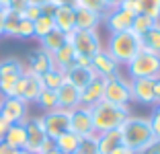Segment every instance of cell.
Masks as SVG:
<instances>
[{
  "label": "cell",
  "mask_w": 160,
  "mask_h": 154,
  "mask_svg": "<svg viewBox=\"0 0 160 154\" xmlns=\"http://www.w3.org/2000/svg\"><path fill=\"white\" fill-rule=\"evenodd\" d=\"M111 154H136V152H133L132 148H127L125 144H121V146H119V148H115V150H113V152H111Z\"/></svg>",
  "instance_id": "42"
},
{
  "label": "cell",
  "mask_w": 160,
  "mask_h": 154,
  "mask_svg": "<svg viewBox=\"0 0 160 154\" xmlns=\"http://www.w3.org/2000/svg\"><path fill=\"white\" fill-rule=\"evenodd\" d=\"M6 130H8V123L0 117V142H4V136H6Z\"/></svg>",
  "instance_id": "43"
},
{
  "label": "cell",
  "mask_w": 160,
  "mask_h": 154,
  "mask_svg": "<svg viewBox=\"0 0 160 154\" xmlns=\"http://www.w3.org/2000/svg\"><path fill=\"white\" fill-rule=\"evenodd\" d=\"M21 23V14L14 10H4V33L6 37H17V29Z\"/></svg>",
  "instance_id": "32"
},
{
  "label": "cell",
  "mask_w": 160,
  "mask_h": 154,
  "mask_svg": "<svg viewBox=\"0 0 160 154\" xmlns=\"http://www.w3.org/2000/svg\"><path fill=\"white\" fill-rule=\"evenodd\" d=\"M25 68H27V72H31V74H35V76L41 78L45 72H49L53 68V58H52V54H47L45 49L39 47V49H35V51L29 54Z\"/></svg>",
  "instance_id": "16"
},
{
  "label": "cell",
  "mask_w": 160,
  "mask_h": 154,
  "mask_svg": "<svg viewBox=\"0 0 160 154\" xmlns=\"http://www.w3.org/2000/svg\"><path fill=\"white\" fill-rule=\"evenodd\" d=\"M133 17H136L133 13H129V10L117 6V8H111L107 14H105L103 23L107 25V29L111 33H123V31H132Z\"/></svg>",
  "instance_id": "14"
},
{
  "label": "cell",
  "mask_w": 160,
  "mask_h": 154,
  "mask_svg": "<svg viewBox=\"0 0 160 154\" xmlns=\"http://www.w3.org/2000/svg\"><path fill=\"white\" fill-rule=\"evenodd\" d=\"M10 2H12V0H0V8H2V10H8L10 8Z\"/></svg>",
  "instance_id": "49"
},
{
  "label": "cell",
  "mask_w": 160,
  "mask_h": 154,
  "mask_svg": "<svg viewBox=\"0 0 160 154\" xmlns=\"http://www.w3.org/2000/svg\"><path fill=\"white\" fill-rule=\"evenodd\" d=\"M43 154H62V152H58V150H56V146H52V148H49V150H45Z\"/></svg>",
  "instance_id": "51"
},
{
  "label": "cell",
  "mask_w": 160,
  "mask_h": 154,
  "mask_svg": "<svg viewBox=\"0 0 160 154\" xmlns=\"http://www.w3.org/2000/svg\"><path fill=\"white\" fill-rule=\"evenodd\" d=\"M140 45L144 51H150V54L160 56V21L148 33H144L140 37Z\"/></svg>",
  "instance_id": "25"
},
{
  "label": "cell",
  "mask_w": 160,
  "mask_h": 154,
  "mask_svg": "<svg viewBox=\"0 0 160 154\" xmlns=\"http://www.w3.org/2000/svg\"><path fill=\"white\" fill-rule=\"evenodd\" d=\"M154 101H156V105L160 103V76L154 78Z\"/></svg>",
  "instance_id": "41"
},
{
  "label": "cell",
  "mask_w": 160,
  "mask_h": 154,
  "mask_svg": "<svg viewBox=\"0 0 160 154\" xmlns=\"http://www.w3.org/2000/svg\"><path fill=\"white\" fill-rule=\"evenodd\" d=\"M0 154H12V148L6 146L4 142H0Z\"/></svg>",
  "instance_id": "46"
},
{
  "label": "cell",
  "mask_w": 160,
  "mask_h": 154,
  "mask_svg": "<svg viewBox=\"0 0 160 154\" xmlns=\"http://www.w3.org/2000/svg\"><path fill=\"white\" fill-rule=\"evenodd\" d=\"M132 101L140 105H156L154 101V78H129Z\"/></svg>",
  "instance_id": "15"
},
{
  "label": "cell",
  "mask_w": 160,
  "mask_h": 154,
  "mask_svg": "<svg viewBox=\"0 0 160 154\" xmlns=\"http://www.w3.org/2000/svg\"><path fill=\"white\" fill-rule=\"evenodd\" d=\"M121 2H123V0H105V4H107L109 10H111V8H117V6H121Z\"/></svg>",
  "instance_id": "45"
},
{
  "label": "cell",
  "mask_w": 160,
  "mask_h": 154,
  "mask_svg": "<svg viewBox=\"0 0 160 154\" xmlns=\"http://www.w3.org/2000/svg\"><path fill=\"white\" fill-rule=\"evenodd\" d=\"M76 154H101L99 144H97V134L80 138V144H78V150H76Z\"/></svg>",
  "instance_id": "34"
},
{
  "label": "cell",
  "mask_w": 160,
  "mask_h": 154,
  "mask_svg": "<svg viewBox=\"0 0 160 154\" xmlns=\"http://www.w3.org/2000/svg\"><path fill=\"white\" fill-rule=\"evenodd\" d=\"M41 6H35V4H27L25 6V10L21 13V17H25V19H29V21H35V19H39L41 17Z\"/></svg>",
  "instance_id": "37"
},
{
  "label": "cell",
  "mask_w": 160,
  "mask_h": 154,
  "mask_svg": "<svg viewBox=\"0 0 160 154\" xmlns=\"http://www.w3.org/2000/svg\"><path fill=\"white\" fill-rule=\"evenodd\" d=\"M25 130H27V144H25V148H27L29 152H39L41 154L43 148H45V144L49 142L45 130H43L41 115H37V117L29 115L27 121H25Z\"/></svg>",
  "instance_id": "10"
},
{
  "label": "cell",
  "mask_w": 160,
  "mask_h": 154,
  "mask_svg": "<svg viewBox=\"0 0 160 154\" xmlns=\"http://www.w3.org/2000/svg\"><path fill=\"white\" fill-rule=\"evenodd\" d=\"M12 154H31L27 148H17V150H12Z\"/></svg>",
  "instance_id": "50"
},
{
  "label": "cell",
  "mask_w": 160,
  "mask_h": 154,
  "mask_svg": "<svg viewBox=\"0 0 160 154\" xmlns=\"http://www.w3.org/2000/svg\"><path fill=\"white\" fill-rule=\"evenodd\" d=\"M156 23H158V21H154L152 17L138 13L136 17H133V23H132V33H136L138 37H142V35H144V33H148Z\"/></svg>",
  "instance_id": "29"
},
{
  "label": "cell",
  "mask_w": 160,
  "mask_h": 154,
  "mask_svg": "<svg viewBox=\"0 0 160 154\" xmlns=\"http://www.w3.org/2000/svg\"><path fill=\"white\" fill-rule=\"evenodd\" d=\"M0 117L8 126L25 123L29 117V103L19 97H0Z\"/></svg>",
  "instance_id": "8"
},
{
  "label": "cell",
  "mask_w": 160,
  "mask_h": 154,
  "mask_svg": "<svg viewBox=\"0 0 160 154\" xmlns=\"http://www.w3.org/2000/svg\"><path fill=\"white\" fill-rule=\"evenodd\" d=\"M41 90H43L41 78L25 70V74L17 80V86H14V95H12V97L23 99L25 103H35L37 97L41 95Z\"/></svg>",
  "instance_id": "11"
},
{
  "label": "cell",
  "mask_w": 160,
  "mask_h": 154,
  "mask_svg": "<svg viewBox=\"0 0 160 154\" xmlns=\"http://www.w3.org/2000/svg\"><path fill=\"white\" fill-rule=\"evenodd\" d=\"M142 49L140 37L132 31L123 33H111V37L107 41V54L117 62L119 66H127L136 58V54Z\"/></svg>",
  "instance_id": "3"
},
{
  "label": "cell",
  "mask_w": 160,
  "mask_h": 154,
  "mask_svg": "<svg viewBox=\"0 0 160 154\" xmlns=\"http://www.w3.org/2000/svg\"><path fill=\"white\" fill-rule=\"evenodd\" d=\"M97 144H99L101 154H111L115 148L123 144L121 130H109V131H99L97 134Z\"/></svg>",
  "instance_id": "22"
},
{
  "label": "cell",
  "mask_w": 160,
  "mask_h": 154,
  "mask_svg": "<svg viewBox=\"0 0 160 154\" xmlns=\"http://www.w3.org/2000/svg\"><path fill=\"white\" fill-rule=\"evenodd\" d=\"M148 119H150V127H152V134H154V138H156V140H160V115L152 113Z\"/></svg>",
  "instance_id": "38"
},
{
  "label": "cell",
  "mask_w": 160,
  "mask_h": 154,
  "mask_svg": "<svg viewBox=\"0 0 160 154\" xmlns=\"http://www.w3.org/2000/svg\"><path fill=\"white\" fill-rule=\"evenodd\" d=\"M56 29V25H53V17H49V14H41L39 19L33 21V35L37 39L45 37L49 31H53Z\"/></svg>",
  "instance_id": "30"
},
{
  "label": "cell",
  "mask_w": 160,
  "mask_h": 154,
  "mask_svg": "<svg viewBox=\"0 0 160 154\" xmlns=\"http://www.w3.org/2000/svg\"><path fill=\"white\" fill-rule=\"evenodd\" d=\"M70 131L80 138L84 136H92L97 134L94 131V126H92V115H90V109L88 107H76L70 111Z\"/></svg>",
  "instance_id": "13"
},
{
  "label": "cell",
  "mask_w": 160,
  "mask_h": 154,
  "mask_svg": "<svg viewBox=\"0 0 160 154\" xmlns=\"http://www.w3.org/2000/svg\"><path fill=\"white\" fill-rule=\"evenodd\" d=\"M90 109V115H92V126L94 131H109V130H119L123 126L127 117L132 115L129 107L125 105H113L109 101H99L97 105H92Z\"/></svg>",
  "instance_id": "2"
},
{
  "label": "cell",
  "mask_w": 160,
  "mask_h": 154,
  "mask_svg": "<svg viewBox=\"0 0 160 154\" xmlns=\"http://www.w3.org/2000/svg\"><path fill=\"white\" fill-rule=\"evenodd\" d=\"M129 78H158L160 76V56L140 49L129 64H127Z\"/></svg>",
  "instance_id": "6"
},
{
  "label": "cell",
  "mask_w": 160,
  "mask_h": 154,
  "mask_svg": "<svg viewBox=\"0 0 160 154\" xmlns=\"http://www.w3.org/2000/svg\"><path fill=\"white\" fill-rule=\"evenodd\" d=\"M35 103H37V105L43 109V111H53V109H58L56 90H47V89H43L41 95L37 97V101H35Z\"/></svg>",
  "instance_id": "33"
},
{
  "label": "cell",
  "mask_w": 160,
  "mask_h": 154,
  "mask_svg": "<svg viewBox=\"0 0 160 154\" xmlns=\"http://www.w3.org/2000/svg\"><path fill=\"white\" fill-rule=\"evenodd\" d=\"M29 4V2H27V0H12V2H10V8L8 10H14V13H23V10H25V6H27Z\"/></svg>",
  "instance_id": "39"
},
{
  "label": "cell",
  "mask_w": 160,
  "mask_h": 154,
  "mask_svg": "<svg viewBox=\"0 0 160 154\" xmlns=\"http://www.w3.org/2000/svg\"><path fill=\"white\" fill-rule=\"evenodd\" d=\"M68 39H70L72 47H74L76 56L86 58V60H92L101 49H105L97 29H92V31H78V29H76L74 33L68 35Z\"/></svg>",
  "instance_id": "5"
},
{
  "label": "cell",
  "mask_w": 160,
  "mask_h": 154,
  "mask_svg": "<svg viewBox=\"0 0 160 154\" xmlns=\"http://www.w3.org/2000/svg\"><path fill=\"white\" fill-rule=\"evenodd\" d=\"M33 21L21 17V23H19V29H17V39H33Z\"/></svg>",
  "instance_id": "36"
},
{
  "label": "cell",
  "mask_w": 160,
  "mask_h": 154,
  "mask_svg": "<svg viewBox=\"0 0 160 154\" xmlns=\"http://www.w3.org/2000/svg\"><path fill=\"white\" fill-rule=\"evenodd\" d=\"M138 13L148 14L154 21H160V0H136Z\"/></svg>",
  "instance_id": "31"
},
{
  "label": "cell",
  "mask_w": 160,
  "mask_h": 154,
  "mask_svg": "<svg viewBox=\"0 0 160 154\" xmlns=\"http://www.w3.org/2000/svg\"><path fill=\"white\" fill-rule=\"evenodd\" d=\"M103 101H109V103H113V105H125V107H129V103H132L129 78H123V74H117L113 78L105 80Z\"/></svg>",
  "instance_id": "7"
},
{
  "label": "cell",
  "mask_w": 160,
  "mask_h": 154,
  "mask_svg": "<svg viewBox=\"0 0 160 154\" xmlns=\"http://www.w3.org/2000/svg\"><path fill=\"white\" fill-rule=\"evenodd\" d=\"M58 97V109H66V111H72V109L80 107V89H76L74 84L64 82L60 89L56 90Z\"/></svg>",
  "instance_id": "19"
},
{
  "label": "cell",
  "mask_w": 160,
  "mask_h": 154,
  "mask_svg": "<svg viewBox=\"0 0 160 154\" xmlns=\"http://www.w3.org/2000/svg\"><path fill=\"white\" fill-rule=\"evenodd\" d=\"M68 41V35L66 33H62V31H58V29H53V31H49L45 35V37H41L39 39V43H41V49H45L47 54H56L58 49H60L64 43Z\"/></svg>",
  "instance_id": "26"
},
{
  "label": "cell",
  "mask_w": 160,
  "mask_h": 154,
  "mask_svg": "<svg viewBox=\"0 0 160 154\" xmlns=\"http://www.w3.org/2000/svg\"><path fill=\"white\" fill-rule=\"evenodd\" d=\"M72 2H76V0H72Z\"/></svg>",
  "instance_id": "52"
},
{
  "label": "cell",
  "mask_w": 160,
  "mask_h": 154,
  "mask_svg": "<svg viewBox=\"0 0 160 154\" xmlns=\"http://www.w3.org/2000/svg\"><path fill=\"white\" fill-rule=\"evenodd\" d=\"M43 130H45L49 140H56L62 134L70 131V111L66 109H53V111H45V115H41Z\"/></svg>",
  "instance_id": "9"
},
{
  "label": "cell",
  "mask_w": 160,
  "mask_h": 154,
  "mask_svg": "<svg viewBox=\"0 0 160 154\" xmlns=\"http://www.w3.org/2000/svg\"><path fill=\"white\" fill-rule=\"evenodd\" d=\"M74 19H76V29L78 31H92V29H99V25L103 23L101 14L80 8V6H74Z\"/></svg>",
  "instance_id": "21"
},
{
  "label": "cell",
  "mask_w": 160,
  "mask_h": 154,
  "mask_svg": "<svg viewBox=\"0 0 160 154\" xmlns=\"http://www.w3.org/2000/svg\"><path fill=\"white\" fill-rule=\"evenodd\" d=\"M74 6H80V8H86V10H92V13L101 14V17H105V14L109 13L107 4H105V0H76Z\"/></svg>",
  "instance_id": "35"
},
{
  "label": "cell",
  "mask_w": 160,
  "mask_h": 154,
  "mask_svg": "<svg viewBox=\"0 0 160 154\" xmlns=\"http://www.w3.org/2000/svg\"><path fill=\"white\" fill-rule=\"evenodd\" d=\"M25 62L14 56L0 60V97H12L17 80L25 74Z\"/></svg>",
  "instance_id": "4"
},
{
  "label": "cell",
  "mask_w": 160,
  "mask_h": 154,
  "mask_svg": "<svg viewBox=\"0 0 160 154\" xmlns=\"http://www.w3.org/2000/svg\"><path fill=\"white\" fill-rule=\"evenodd\" d=\"M90 68H92L97 78H103V80H109V78H113V76L121 74V66L109 56L107 49H101L99 54L90 60Z\"/></svg>",
  "instance_id": "12"
},
{
  "label": "cell",
  "mask_w": 160,
  "mask_h": 154,
  "mask_svg": "<svg viewBox=\"0 0 160 154\" xmlns=\"http://www.w3.org/2000/svg\"><path fill=\"white\" fill-rule=\"evenodd\" d=\"M103 93H105V80L94 78L88 86H84L80 90V105L82 107H92L99 101H103Z\"/></svg>",
  "instance_id": "20"
},
{
  "label": "cell",
  "mask_w": 160,
  "mask_h": 154,
  "mask_svg": "<svg viewBox=\"0 0 160 154\" xmlns=\"http://www.w3.org/2000/svg\"><path fill=\"white\" fill-rule=\"evenodd\" d=\"M64 78H66V82L74 84L76 89H84V86H88L90 82H92L97 76H94L92 68L90 66H78V64H72L68 70H64Z\"/></svg>",
  "instance_id": "17"
},
{
  "label": "cell",
  "mask_w": 160,
  "mask_h": 154,
  "mask_svg": "<svg viewBox=\"0 0 160 154\" xmlns=\"http://www.w3.org/2000/svg\"><path fill=\"white\" fill-rule=\"evenodd\" d=\"M123 136V144L127 148H132L136 154H146L148 148L154 144V134L150 127V119L140 115H129L119 127Z\"/></svg>",
  "instance_id": "1"
},
{
  "label": "cell",
  "mask_w": 160,
  "mask_h": 154,
  "mask_svg": "<svg viewBox=\"0 0 160 154\" xmlns=\"http://www.w3.org/2000/svg\"><path fill=\"white\" fill-rule=\"evenodd\" d=\"M53 25H56L58 31L70 33L76 31V19H74V4H60L56 6V13H53Z\"/></svg>",
  "instance_id": "18"
},
{
  "label": "cell",
  "mask_w": 160,
  "mask_h": 154,
  "mask_svg": "<svg viewBox=\"0 0 160 154\" xmlns=\"http://www.w3.org/2000/svg\"><path fill=\"white\" fill-rule=\"evenodd\" d=\"M4 33V10L0 8V35Z\"/></svg>",
  "instance_id": "48"
},
{
  "label": "cell",
  "mask_w": 160,
  "mask_h": 154,
  "mask_svg": "<svg viewBox=\"0 0 160 154\" xmlns=\"http://www.w3.org/2000/svg\"><path fill=\"white\" fill-rule=\"evenodd\" d=\"M29 4H35V6H45L47 2H52V0H27Z\"/></svg>",
  "instance_id": "47"
},
{
  "label": "cell",
  "mask_w": 160,
  "mask_h": 154,
  "mask_svg": "<svg viewBox=\"0 0 160 154\" xmlns=\"http://www.w3.org/2000/svg\"><path fill=\"white\" fill-rule=\"evenodd\" d=\"M52 58H53V66H56V68H60V70H68V68L74 64V60H76V51H74V47H72L70 39H68V41L64 43V45H62Z\"/></svg>",
  "instance_id": "24"
},
{
  "label": "cell",
  "mask_w": 160,
  "mask_h": 154,
  "mask_svg": "<svg viewBox=\"0 0 160 154\" xmlns=\"http://www.w3.org/2000/svg\"><path fill=\"white\" fill-rule=\"evenodd\" d=\"M78 144H80V136L72 134V131H66V134H62L60 138L53 140L56 150H58V152H62V154H76Z\"/></svg>",
  "instance_id": "27"
},
{
  "label": "cell",
  "mask_w": 160,
  "mask_h": 154,
  "mask_svg": "<svg viewBox=\"0 0 160 154\" xmlns=\"http://www.w3.org/2000/svg\"><path fill=\"white\" fill-rule=\"evenodd\" d=\"M146 154H160V140H154V144L148 148Z\"/></svg>",
  "instance_id": "44"
},
{
  "label": "cell",
  "mask_w": 160,
  "mask_h": 154,
  "mask_svg": "<svg viewBox=\"0 0 160 154\" xmlns=\"http://www.w3.org/2000/svg\"><path fill=\"white\" fill-rule=\"evenodd\" d=\"M4 144L10 146L12 150L25 148V144H27V130H25V123H12V126H8L6 136H4Z\"/></svg>",
  "instance_id": "23"
},
{
  "label": "cell",
  "mask_w": 160,
  "mask_h": 154,
  "mask_svg": "<svg viewBox=\"0 0 160 154\" xmlns=\"http://www.w3.org/2000/svg\"><path fill=\"white\" fill-rule=\"evenodd\" d=\"M64 82H66L64 70H60V68H56V66L41 76V84H43V89H47V90H58Z\"/></svg>",
  "instance_id": "28"
},
{
  "label": "cell",
  "mask_w": 160,
  "mask_h": 154,
  "mask_svg": "<svg viewBox=\"0 0 160 154\" xmlns=\"http://www.w3.org/2000/svg\"><path fill=\"white\" fill-rule=\"evenodd\" d=\"M121 8H125V10H129V13L138 14V6H136V0H123V2H121Z\"/></svg>",
  "instance_id": "40"
}]
</instances>
